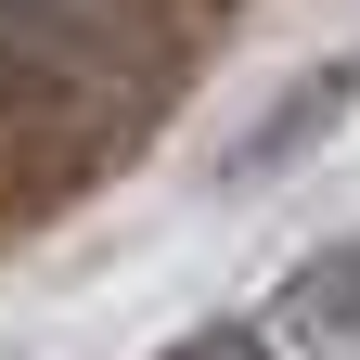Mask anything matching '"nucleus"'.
I'll return each mask as SVG.
<instances>
[{
    "instance_id": "f257e3e1",
    "label": "nucleus",
    "mask_w": 360,
    "mask_h": 360,
    "mask_svg": "<svg viewBox=\"0 0 360 360\" xmlns=\"http://www.w3.org/2000/svg\"><path fill=\"white\" fill-rule=\"evenodd\" d=\"M270 322H283L296 360H360V232L309 257L296 283H283V309H270Z\"/></svg>"
},
{
    "instance_id": "7ed1b4c3",
    "label": "nucleus",
    "mask_w": 360,
    "mask_h": 360,
    "mask_svg": "<svg viewBox=\"0 0 360 360\" xmlns=\"http://www.w3.org/2000/svg\"><path fill=\"white\" fill-rule=\"evenodd\" d=\"M167 360H283V347H270L257 322H206V335H180Z\"/></svg>"
},
{
    "instance_id": "f03ea898",
    "label": "nucleus",
    "mask_w": 360,
    "mask_h": 360,
    "mask_svg": "<svg viewBox=\"0 0 360 360\" xmlns=\"http://www.w3.org/2000/svg\"><path fill=\"white\" fill-rule=\"evenodd\" d=\"M347 103H360V65H322V77H296L283 103H270V116L245 129V180H257V167H283V155H309V129H335Z\"/></svg>"
},
{
    "instance_id": "20e7f679",
    "label": "nucleus",
    "mask_w": 360,
    "mask_h": 360,
    "mask_svg": "<svg viewBox=\"0 0 360 360\" xmlns=\"http://www.w3.org/2000/svg\"><path fill=\"white\" fill-rule=\"evenodd\" d=\"M52 13H65V0H0V52H26V39H52Z\"/></svg>"
}]
</instances>
